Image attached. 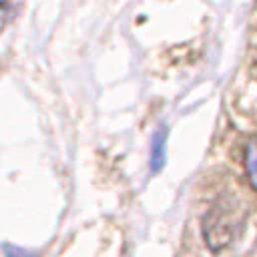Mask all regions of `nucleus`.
Masks as SVG:
<instances>
[{
	"mask_svg": "<svg viewBox=\"0 0 257 257\" xmlns=\"http://www.w3.org/2000/svg\"><path fill=\"white\" fill-rule=\"evenodd\" d=\"M245 169L253 189H257V141H251L245 147Z\"/></svg>",
	"mask_w": 257,
	"mask_h": 257,
	"instance_id": "1",
	"label": "nucleus"
},
{
	"mask_svg": "<svg viewBox=\"0 0 257 257\" xmlns=\"http://www.w3.org/2000/svg\"><path fill=\"white\" fill-rule=\"evenodd\" d=\"M163 159H165V131L163 133L159 131L153 141V157H151L153 171H159L163 167Z\"/></svg>",
	"mask_w": 257,
	"mask_h": 257,
	"instance_id": "2",
	"label": "nucleus"
},
{
	"mask_svg": "<svg viewBox=\"0 0 257 257\" xmlns=\"http://www.w3.org/2000/svg\"><path fill=\"white\" fill-rule=\"evenodd\" d=\"M2 253H4V257H34L32 253H28L26 249L16 247V245H4Z\"/></svg>",
	"mask_w": 257,
	"mask_h": 257,
	"instance_id": "3",
	"label": "nucleus"
}]
</instances>
